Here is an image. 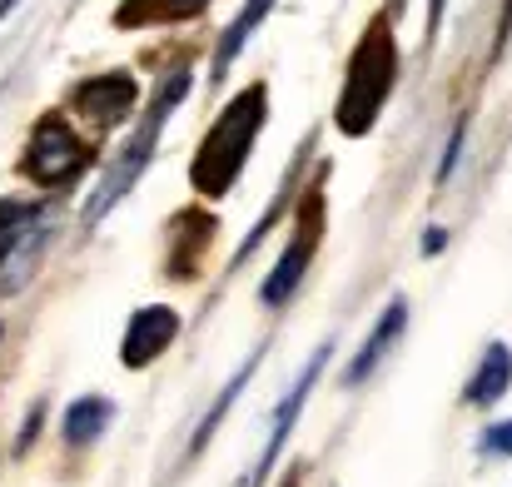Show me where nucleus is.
<instances>
[{
  "label": "nucleus",
  "instance_id": "obj_15",
  "mask_svg": "<svg viewBox=\"0 0 512 487\" xmlns=\"http://www.w3.org/2000/svg\"><path fill=\"white\" fill-rule=\"evenodd\" d=\"M35 219H45V214H40V209H30V204H0V269H5L10 249L25 239V229H30Z\"/></svg>",
  "mask_w": 512,
  "mask_h": 487
},
{
  "label": "nucleus",
  "instance_id": "obj_7",
  "mask_svg": "<svg viewBox=\"0 0 512 487\" xmlns=\"http://www.w3.org/2000/svg\"><path fill=\"white\" fill-rule=\"evenodd\" d=\"M174 338H179V314H174L170 304H145V309L130 314L120 358H125V368H150Z\"/></svg>",
  "mask_w": 512,
  "mask_h": 487
},
{
  "label": "nucleus",
  "instance_id": "obj_6",
  "mask_svg": "<svg viewBox=\"0 0 512 487\" xmlns=\"http://www.w3.org/2000/svg\"><path fill=\"white\" fill-rule=\"evenodd\" d=\"M329 343H319L314 348V358L304 363V373L294 378V388L279 398V408H274V428H269V443H264V453H259V463H254V478L249 487H259L269 478V468L279 463V453H284V443H289V433H294V423H299V413H304V403H309V393H314V383H319V373H324V363H329Z\"/></svg>",
  "mask_w": 512,
  "mask_h": 487
},
{
  "label": "nucleus",
  "instance_id": "obj_1",
  "mask_svg": "<svg viewBox=\"0 0 512 487\" xmlns=\"http://www.w3.org/2000/svg\"><path fill=\"white\" fill-rule=\"evenodd\" d=\"M264 120H269V90L259 80L244 85L214 115V125L204 130V140H199V150L189 160V184L204 199H219V194H229L239 184V174H244V164L254 155V140H259Z\"/></svg>",
  "mask_w": 512,
  "mask_h": 487
},
{
  "label": "nucleus",
  "instance_id": "obj_16",
  "mask_svg": "<svg viewBox=\"0 0 512 487\" xmlns=\"http://www.w3.org/2000/svg\"><path fill=\"white\" fill-rule=\"evenodd\" d=\"M478 453H483V458H512V418H503V423H488V428H483Z\"/></svg>",
  "mask_w": 512,
  "mask_h": 487
},
{
  "label": "nucleus",
  "instance_id": "obj_8",
  "mask_svg": "<svg viewBox=\"0 0 512 487\" xmlns=\"http://www.w3.org/2000/svg\"><path fill=\"white\" fill-rule=\"evenodd\" d=\"M75 105L95 120V125H120L135 105H140V90L125 70H110V75H95L75 90Z\"/></svg>",
  "mask_w": 512,
  "mask_h": 487
},
{
  "label": "nucleus",
  "instance_id": "obj_5",
  "mask_svg": "<svg viewBox=\"0 0 512 487\" xmlns=\"http://www.w3.org/2000/svg\"><path fill=\"white\" fill-rule=\"evenodd\" d=\"M90 164V145H80V135L70 130L65 115H45L30 135V150H25V174L35 184H65L75 179L80 169Z\"/></svg>",
  "mask_w": 512,
  "mask_h": 487
},
{
  "label": "nucleus",
  "instance_id": "obj_2",
  "mask_svg": "<svg viewBox=\"0 0 512 487\" xmlns=\"http://www.w3.org/2000/svg\"><path fill=\"white\" fill-rule=\"evenodd\" d=\"M393 80H398V45H393V30L383 20H373L358 35L353 55H348V75H343L339 110H334L343 135L358 140V135H368L378 125L383 100L393 95Z\"/></svg>",
  "mask_w": 512,
  "mask_h": 487
},
{
  "label": "nucleus",
  "instance_id": "obj_3",
  "mask_svg": "<svg viewBox=\"0 0 512 487\" xmlns=\"http://www.w3.org/2000/svg\"><path fill=\"white\" fill-rule=\"evenodd\" d=\"M189 95V70H174L170 80H165V90L150 100V110H145V120L135 125V135L125 140V150L115 155V164H110V174H105V184L90 194V204H85V224H100L135 184H140V174L150 169V160H155V150H160V135H165V125H170L174 105Z\"/></svg>",
  "mask_w": 512,
  "mask_h": 487
},
{
  "label": "nucleus",
  "instance_id": "obj_12",
  "mask_svg": "<svg viewBox=\"0 0 512 487\" xmlns=\"http://www.w3.org/2000/svg\"><path fill=\"white\" fill-rule=\"evenodd\" d=\"M274 5H279V0H244V10L234 15V25L224 30V40H219V50H214V75H224V70H229V60L249 45V35L264 25V15H269Z\"/></svg>",
  "mask_w": 512,
  "mask_h": 487
},
{
  "label": "nucleus",
  "instance_id": "obj_4",
  "mask_svg": "<svg viewBox=\"0 0 512 487\" xmlns=\"http://www.w3.org/2000/svg\"><path fill=\"white\" fill-rule=\"evenodd\" d=\"M319 239H324V194L314 189V194L299 204L294 239L284 244V254L274 259L269 279L259 284V299H264L269 309H279V304H289V299H294V289H299V284H304V274H309V259H314Z\"/></svg>",
  "mask_w": 512,
  "mask_h": 487
},
{
  "label": "nucleus",
  "instance_id": "obj_13",
  "mask_svg": "<svg viewBox=\"0 0 512 487\" xmlns=\"http://www.w3.org/2000/svg\"><path fill=\"white\" fill-rule=\"evenodd\" d=\"M209 0H125L120 5V25H150V20H184V15H199Z\"/></svg>",
  "mask_w": 512,
  "mask_h": 487
},
{
  "label": "nucleus",
  "instance_id": "obj_9",
  "mask_svg": "<svg viewBox=\"0 0 512 487\" xmlns=\"http://www.w3.org/2000/svg\"><path fill=\"white\" fill-rule=\"evenodd\" d=\"M403 324H408V304L403 299H393L383 314H378V324L368 328V338H363V348L348 358V373H343V383H363L378 363H383V353L398 343V333H403Z\"/></svg>",
  "mask_w": 512,
  "mask_h": 487
},
{
  "label": "nucleus",
  "instance_id": "obj_14",
  "mask_svg": "<svg viewBox=\"0 0 512 487\" xmlns=\"http://www.w3.org/2000/svg\"><path fill=\"white\" fill-rule=\"evenodd\" d=\"M254 363H259V358H249V363H244V368H239V373L229 378V388H219V398L209 403V413H204V423H199V438H194V448H189V453H199V448L209 443V433L219 428V418L229 413V403H234V398L244 393V383H249V373H254Z\"/></svg>",
  "mask_w": 512,
  "mask_h": 487
},
{
  "label": "nucleus",
  "instance_id": "obj_10",
  "mask_svg": "<svg viewBox=\"0 0 512 487\" xmlns=\"http://www.w3.org/2000/svg\"><path fill=\"white\" fill-rule=\"evenodd\" d=\"M508 388H512V348L493 338V343L483 348V363H478V373L468 378L463 398H468L473 408H493Z\"/></svg>",
  "mask_w": 512,
  "mask_h": 487
},
{
  "label": "nucleus",
  "instance_id": "obj_11",
  "mask_svg": "<svg viewBox=\"0 0 512 487\" xmlns=\"http://www.w3.org/2000/svg\"><path fill=\"white\" fill-rule=\"evenodd\" d=\"M115 423V403L110 398H100V393H90V398H75L70 408H65V443L70 448H90L105 428Z\"/></svg>",
  "mask_w": 512,
  "mask_h": 487
},
{
  "label": "nucleus",
  "instance_id": "obj_17",
  "mask_svg": "<svg viewBox=\"0 0 512 487\" xmlns=\"http://www.w3.org/2000/svg\"><path fill=\"white\" fill-rule=\"evenodd\" d=\"M443 5H448V0H433V10H428V20H433V25L443 20ZM433 25H428V30H433Z\"/></svg>",
  "mask_w": 512,
  "mask_h": 487
}]
</instances>
